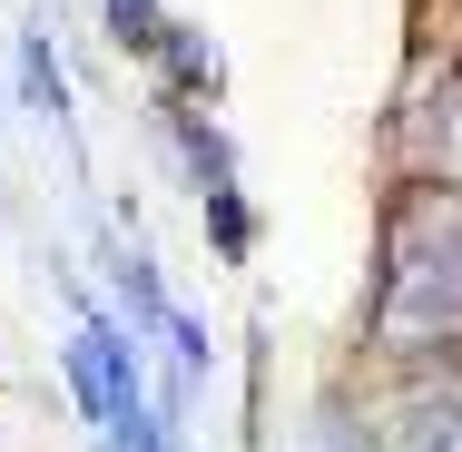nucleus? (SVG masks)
<instances>
[{
	"mask_svg": "<svg viewBox=\"0 0 462 452\" xmlns=\"http://www.w3.org/2000/svg\"><path fill=\"white\" fill-rule=\"evenodd\" d=\"M305 452H374V403H365V383H335V393L315 403Z\"/></svg>",
	"mask_w": 462,
	"mask_h": 452,
	"instance_id": "0eeeda50",
	"label": "nucleus"
},
{
	"mask_svg": "<svg viewBox=\"0 0 462 452\" xmlns=\"http://www.w3.org/2000/svg\"><path fill=\"white\" fill-rule=\"evenodd\" d=\"M158 345H168V374H178L187 393H197V383H207V374H217V335H207V315H168V325H158Z\"/></svg>",
	"mask_w": 462,
	"mask_h": 452,
	"instance_id": "1a4fd4ad",
	"label": "nucleus"
},
{
	"mask_svg": "<svg viewBox=\"0 0 462 452\" xmlns=\"http://www.w3.org/2000/svg\"><path fill=\"white\" fill-rule=\"evenodd\" d=\"M355 345L374 374H423L462 345V187H383Z\"/></svg>",
	"mask_w": 462,
	"mask_h": 452,
	"instance_id": "f257e3e1",
	"label": "nucleus"
},
{
	"mask_svg": "<svg viewBox=\"0 0 462 452\" xmlns=\"http://www.w3.org/2000/svg\"><path fill=\"white\" fill-rule=\"evenodd\" d=\"M285 452H305V443H285Z\"/></svg>",
	"mask_w": 462,
	"mask_h": 452,
	"instance_id": "9b49d317",
	"label": "nucleus"
},
{
	"mask_svg": "<svg viewBox=\"0 0 462 452\" xmlns=\"http://www.w3.org/2000/svg\"><path fill=\"white\" fill-rule=\"evenodd\" d=\"M69 305H79V325H69V345H60V383H69V413L108 433L118 413H138L148 403V345L108 315V295L89 285H69Z\"/></svg>",
	"mask_w": 462,
	"mask_h": 452,
	"instance_id": "f03ea898",
	"label": "nucleus"
},
{
	"mask_svg": "<svg viewBox=\"0 0 462 452\" xmlns=\"http://www.w3.org/2000/svg\"><path fill=\"white\" fill-rule=\"evenodd\" d=\"M10 69H20V108H30L40 128L79 138V108H69V69H60V50H50V20H30V30L10 40Z\"/></svg>",
	"mask_w": 462,
	"mask_h": 452,
	"instance_id": "39448f33",
	"label": "nucleus"
},
{
	"mask_svg": "<svg viewBox=\"0 0 462 452\" xmlns=\"http://www.w3.org/2000/svg\"><path fill=\"white\" fill-rule=\"evenodd\" d=\"M98 20H108V50L148 69V50L168 40V20H178V10H168V0H98Z\"/></svg>",
	"mask_w": 462,
	"mask_h": 452,
	"instance_id": "6e6552de",
	"label": "nucleus"
},
{
	"mask_svg": "<svg viewBox=\"0 0 462 452\" xmlns=\"http://www.w3.org/2000/svg\"><path fill=\"white\" fill-rule=\"evenodd\" d=\"M168 118V148H178V168L197 197H217V187H246V168H236V138H226V118L217 108H158Z\"/></svg>",
	"mask_w": 462,
	"mask_h": 452,
	"instance_id": "20e7f679",
	"label": "nucleus"
},
{
	"mask_svg": "<svg viewBox=\"0 0 462 452\" xmlns=\"http://www.w3.org/2000/svg\"><path fill=\"white\" fill-rule=\"evenodd\" d=\"M197 217H207V246H217V266H256V197H246V187H217V197H197Z\"/></svg>",
	"mask_w": 462,
	"mask_h": 452,
	"instance_id": "423d86ee",
	"label": "nucleus"
},
{
	"mask_svg": "<svg viewBox=\"0 0 462 452\" xmlns=\"http://www.w3.org/2000/svg\"><path fill=\"white\" fill-rule=\"evenodd\" d=\"M148 79H158V108H217L226 98V50L207 20H168V40L148 50Z\"/></svg>",
	"mask_w": 462,
	"mask_h": 452,
	"instance_id": "7ed1b4c3",
	"label": "nucleus"
},
{
	"mask_svg": "<svg viewBox=\"0 0 462 452\" xmlns=\"http://www.w3.org/2000/svg\"><path fill=\"white\" fill-rule=\"evenodd\" d=\"M423 374H462V345H453V355H443V364H423Z\"/></svg>",
	"mask_w": 462,
	"mask_h": 452,
	"instance_id": "9d476101",
	"label": "nucleus"
}]
</instances>
